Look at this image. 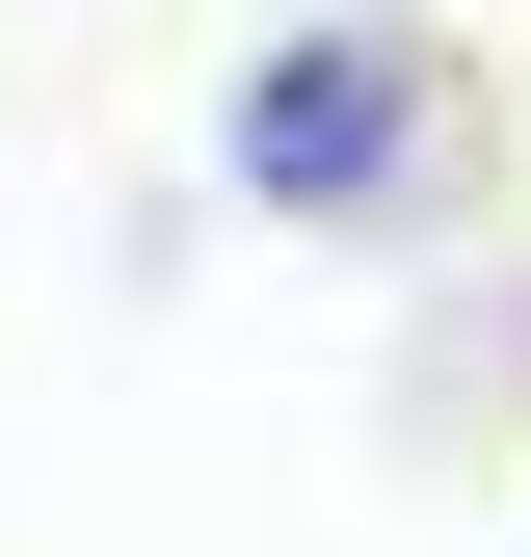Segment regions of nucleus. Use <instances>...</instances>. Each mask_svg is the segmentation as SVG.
<instances>
[{
	"instance_id": "f257e3e1",
	"label": "nucleus",
	"mask_w": 531,
	"mask_h": 557,
	"mask_svg": "<svg viewBox=\"0 0 531 557\" xmlns=\"http://www.w3.org/2000/svg\"><path fill=\"white\" fill-rule=\"evenodd\" d=\"M452 133H479L452 27L346 0V27H266V53H239L213 160H239V213H293V239H372V213H425V186H452Z\"/></svg>"
}]
</instances>
